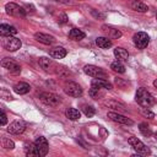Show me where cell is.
Instances as JSON below:
<instances>
[{
  "instance_id": "1",
  "label": "cell",
  "mask_w": 157,
  "mask_h": 157,
  "mask_svg": "<svg viewBox=\"0 0 157 157\" xmlns=\"http://www.w3.org/2000/svg\"><path fill=\"white\" fill-rule=\"evenodd\" d=\"M135 101L141 105V107H145V108H148L151 105L155 104V98L153 96L146 91L145 88H139L136 91V94H135Z\"/></svg>"
},
{
  "instance_id": "2",
  "label": "cell",
  "mask_w": 157,
  "mask_h": 157,
  "mask_svg": "<svg viewBox=\"0 0 157 157\" xmlns=\"http://www.w3.org/2000/svg\"><path fill=\"white\" fill-rule=\"evenodd\" d=\"M128 142H129V145L137 152V155H142V156H148V155H151V150H150L141 140H139L137 137L131 136V137L128 139Z\"/></svg>"
},
{
  "instance_id": "3",
  "label": "cell",
  "mask_w": 157,
  "mask_h": 157,
  "mask_svg": "<svg viewBox=\"0 0 157 157\" xmlns=\"http://www.w3.org/2000/svg\"><path fill=\"white\" fill-rule=\"evenodd\" d=\"M39 99H40L44 104H47V105H49V107H56V105H59L60 102H61L59 96H56V94H54V93H50V92H42V93L39 94Z\"/></svg>"
},
{
  "instance_id": "4",
  "label": "cell",
  "mask_w": 157,
  "mask_h": 157,
  "mask_svg": "<svg viewBox=\"0 0 157 157\" xmlns=\"http://www.w3.org/2000/svg\"><path fill=\"white\" fill-rule=\"evenodd\" d=\"M134 44L139 49H145L150 43V37L145 32H137L134 34Z\"/></svg>"
},
{
  "instance_id": "5",
  "label": "cell",
  "mask_w": 157,
  "mask_h": 157,
  "mask_svg": "<svg viewBox=\"0 0 157 157\" xmlns=\"http://www.w3.org/2000/svg\"><path fill=\"white\" fill-rule=\"evenodd\" d=\"M5 10H6L7 15H11V16H16V17H25L26 16V10L15 2L6 4Z\"/></svg>"
},
{
  "instance_id": "6",
  "label": "cell",
  "mask_w": 157,
  "mask_h": 157,
  "mask_svg": "<svg viewBox=\"0 0 157 157\" xmlns=\"http://www.w3.org/2000/svg\"><path fill=\"white\" fill-rule=\"evenodd\" d=\"M34 145H36V150H37V156L44 157L48 153L49 145H48V141H47L45 137H43V136L37 137L36 141H34Z\"/></svg>"
},
{
  "instance_id": "7",
  "label": "cell",
  "mask_w": 157,
  "mask_h": 157,
  "mask_svg": "<svg viewBox=\"0 0 157 157\" xmlns=\"http://www.w3.org/2000/svg\"><path fill=\"white\" fill-rule=\"evenodd\" d=\"M83 71L85 74L92 76V77H96V78H107V74L98 66L96 65H86L83 67Z\"/></svg>"
},
{
  "instance_id": "8",
  "label": "cell",
  "mask_w": 157,
  "mask_h": 157,
  "mask_svg": "<svg viewBox=\"0 0 157 157\" xmlns=\"http://www.w3.org/2000/svg\"><path fill=\"white\" fill-rule=\"evenodd\" d=\"M1 66H2L4 69L9 70L11 74H15V75H17V74L21 72V66H20L15 60H12V59H10V58H4V59L1 60Z\"/></svg>"
},
{
  "instance_id": "9",
  "label": "cell",
  "mask_w": 157,
  "mask_h": 157,
  "mask_svg": "<svg viewBox=\"0 0 157 157\" xmlns=\"http://www.w3.org/2000/svg\"><path fill=\"white\" fill-rule=\"evenodd\" d=\"M2 45H4V48H5L7 52H16L17 49L21 48L22 43H21V40H20L18 38L11 36V37H7V38L4 40Z\"/></svg>"
},
{
  "instance_id": "10",
  "label": "cell",
  "mask_w": 157,
  "mask_h": 157,
  "mask_svg": "<svg viewBox=\"0 0 157 157\" xmlns=\"http://www.w3.org/2000/svg\"><path fill=\"white\" fill-rule=\"evenodd\" d=\"M64 91L66 94H69L71 97H80L82 94V88L76 82H67L64 87Z\"/></svg>"
},
{
  "instance_id": "11",
  "label": "cell",
  "mask_w": 157,
  "mask_h": 157,
  "mask_svg": "<svg viewBox=\"0 0 157 157\" xmlns=\"http://www.w3.org/2000/svg\"><path fill=\"white\" fill-rule=\"evenodd\" d=\"M107 117H108L110 120H113V121H115V123H119V124H124V125H132V124H134V121H132L131 119H129V118H126L125 115H121V114H119V113H117V112H109V113L107 114Z\"/></svg>"
},
{
  "instance_id": "12",
  "label": "cell",
  "mask_w": 157,
  "mask_h": 157,
  "mask_svg": "<svg viewBox=\"0 0 157 157\" xmlns=\"http://www.w3.org/2000/svg\"><path fill=\"white\" fill-rule=\"evenodd\" d=\"M102 32L104 33V36L109 39H118L121 37V32L112 26H107V25H103L102 26Z\"/></svg>"
},
{
  "instance_id": "13",
  "label": "cell",
  "mask_w": 157,
  "mask_h": 157,
  "mask_svg": "<svg viewBox=\"0 0 157 157\" xmlns=\"http://www.w3.org/2000/svg\"><path fill=\"white\" fill-rule=\"evenodd\" d=\"M26 129V124L23 120H15L12 121L9 128H7V131L11 132V134H15V135H18V134H22Z\"/></svg>"
},
{
  "instance_id": "14",
  "label": "cell",
  "mask_w": 157,
  "mask_h": 157,
  "mask_svg": "<svg viewBox=\"0 0 157 157\" xmlns=\"http://www.w3.org/2000/svg\"><path fill=\"white\" fill-rule=\"evenodd\" d=\"M91 87H94V88H102V90H112L113 86L109 81H107L105 78H93L92 82H91Z\"/></svg>"
},
{
  "instance_id": "15",
  "label": "cell",
  "mask_w": 157,
  "mask_h": 157,
  "mask_svg": "<svg viewBox=\"0 0 157 157\" xmlns=\"http://www.w3.org/2000/svg\"><path fill=\"white\" fill-rule=\"evenodd\" d=\"M16 33H17V29L13 26H10L6 23H2L0 26V34L2 37H11V36H15Z\"/></svg>"
},
{
  "instance_id": "16",
  "label": "cell",
  "mask_w": 157,
  "mask_h": 157,
  "mask_svg": "<svg viewBox=\"0 0 157 157\" xmlns=\"http://www.w3.org/2000/svg\"><path fill=\"white\" fill-rule=\"evenodd\" d=\"M34 38H36L39 43H43V44H47V45H49V44H52V43L54 42V37H53V36H49V34L42 33V32H37V33L34 34Z\"/></svg>"
},
{
  "instance_id": "17",
  "label": "cell",
  "mask_w": 157,
  "mask_h": 157,
  "mask_svg": "<svg viewBox=\"0 0 157 157\" xmlns=\"http://www.w3.org/2000/svg\"><path fill=\"white\" fill-rule=\"evenodd\" d=\"M29 90H31V86L26 82H18L13 86V91L17 94H26V93L29 92Z\"/></svg>"
},
{
  "instance_id": "18",
  "label": "cell",
  "mask_w": 157,
  "mask_h": 157,
  "mask_svg": "<svg viewBox=\"0 0 157 157\" xmlns=\"http://www.w3.org/2000/svg\"><path fill=\"white\" fill-rule=\"evenodd\" d=\"M66 54H67V52L63 47H56V48H53L50 50V55L53 58H55V59H63V58L66 56Z\"/></svg>"
},
{
  "instance_id": "19",
  "label": "cell",
  "mask_w": 157,
  "mask_h": 157,
  "mask_svg": "<svg viewBox=\"0 0 157 157\" xmlns=\"http://www.w3.org/2000/svg\"><path fill=\"white\" fill-rule=\"evenodd\" d=\"M114 55L119 61H126L129 58V53L124 48H120V47H117L114 49Z\"/></svg>"
},
{
  "instance_id": "20",
  "label": "cell",
  "mask_w": 157,
  "mask_h": 157,
  "mask_svg": "<svg viewBox=\"0 0 157 157\" xmlns=\"http://www.w3.org/2000/svg\"><path fill=\"white\" fill-rule=\"evenodd\" d=\"M38 64H39V66H40V67H42L44 71H50V70L53 69V66H54L53 61H52L50 59L45 58V56H42V58H39V60H38Z\"/></svg>"
},
{
  "instance_id": "21",
  "label": "cell",
  "mask_w": 157,
  "mask_h": 157,
  "mask_svg": "<svg viewBox=\"0 0 157 157\" xmlns=\"http://www.w3.org/2000/svg\"><path fill=\"white\" fill-rule=\"evenodd\" d=\"M131 9H132L134 11H137V12H146V11L148 10L147 5L144 4V2L140 1V0H132V2H131Z\"/></svg>"
},
{
  "instance_id": "22",
  "label": "cell",
  "mask_w": 157,
  "mask_h": 157,
  "mask_svg": "<svg viewBox=\"0 0 157 157\" xmlns=\"http://www.w3.org/2000/svg\"><path fill=\"white\" fill-rule=\"evenodd\" d=\"M69 38L72 40H81L85 38V33L78 28H71L69 32Z\"/></svg>"
},
{
  "instance_id": "23",
  "label": "cell",
  "mask_w": 157,
  "mask_h": 157,
  "mask_svg": "<svg viewBox=\"0 0 157 157\" xmlns=\"http://www.w3.org/2000/svg\"><path fill=\"white\" fill-rule=\"evenodd\" d=\"M96 44L102 49H108V48L112 47V40L107 37H97L96 38Z\"/></svg>"
},
{
  "instance_id": "24",
  "label": "cell",
  "mask_w": 157,
  "mask_h": 157,
  "mask_svg": "<svg viewBox=\"0 0 157 157\" xmlns=\"http://www.w3.org/2000/svg\"><path fill=\"white\" fill-rule=\"evenodd\" d=\"M65 115L66 118H69L70 120H78L81 118V113L80 110L75 109V108H67L66 112H65Z\"/></svg>"
},
{
  "instance_id": "25",
  "label": "cell",
  "mask_w": 157,
  "mask_h": 157,
  "mask_svg": "<svg viewBox=\"0 0 157 157\" xmlns=\"http://www.w3.org/2000/svg\"><path fill=\"white\" fill-rule=\"evenodd\" d=\"M25 153L27 156H37V150L34 142H26L25 144Z\"/></svg>"
},
{
  "instance_id": "26",
  "label": "cell",
  "mask_w": 157,
  "mask_h": 157,
  "mask_svg": "<svg viewBox=\"0 0 157 157\" xmlns=\"http://www.w3.org/2000/svg\"><path fill=\"white\" fill-rule=\"evenodd\" d=\"M105 105L112 109H115V110H125L126 109L123 103L117 102V101H108V102H105Z\"/></svg>"
},
{
  "instance_id": "27",
  "label": "cell",
  "mask_w": 157,
  "mask_h": 157,
  "mask_svg": "<svg viewBox=\"0 0 157 157\" xmlns=\"http://www.w3.org/2000/svg\"><path fill=\"white\" fill-rule=\"evenodd\" d=\"M110 69L114 70V71H117V72H119V74L125 72V66H124V65L121 64V61H119V60L113 61V63L110 64Z\"/></svg>"
},
{
  "instance_id": "28",
  "label": "cell",
  "mask_w": 157,
  "mask_h": 157,
  "mask_svg": "<svg viewBox=\"0 0 157 157\" xmlns=\"http://www.w3.org/2000/svg\"><path fill=\"white\" fill-rule=\"evenodd\" d=\"M139 130H140V132H141L144 136H146V137H148V136L152 135V130H151V128H150L146 123H141V124L139 125Z\"/></svg>"
},
{
  "instance_id": "29",
  "label": "cell",
  "mask_w": 157,
  "mask_h": 157,
  "mask_svg": "<svg viewBox=\"0 0 157 157\" xmlns=\"http://www.w3.org/2000/svg\"><path fill=\"white\" fill-rule=\"evenodd\" d=\"M88 94L94 98V99H98L99 97H103L104 93L102 92V88H94V87H91V90L88 91Z\"/></svg>"
},
{
  "instance_id": "30",
  "label": "cell",
  "mask_w": 157,
  "mask_h": 157,
  "mask_svg": "<svg viewBox=\"0 0 157 157\" xmlns=\"http://www.w3.org/2000/svg\"><path fill=\"white\" fill-rule=\"evenodd\" d=\"M82 112H83V114L87 117V118H91V117H93L94 115V108L92 107V105H83V108H82Z\"/></svg>"
},
{
  "instance_id": "31",
  "label": "cell",
  "mask_w": 157,
  "mask_h": 157,
  "mask_svg": "<svg viewBox=\"0 0 157 157\" xmlns=\"http://www.w3.org/2000/svg\"><path fill=\"white\" fill-rule=\"evenodd\" d=\"M2 147L6 150H12L15 147V144L12 140H10L7 137H2Z\"/></svg>"
},
{
  "instance_id": "32",
  "label": "cell",
  "mask_w": 157,
  "mask_h": 157,
  "mask_svg": "<svg viewBox=\"0 0 157 157\" xmlns=\"http://www.w3.org/2000/svg\"><path fill=\"white\" fill-rule=\"evenodd\" d=\"M141 113H142L146 118H150V119H153V118H155V113H152L150 109H147V108H145V107L141 109Z\"/></svg>"
},
{
  "instance_id": "33",
  "label": "cell",
  "mask_w": 157,
  "mask_h": 157,
  "mask_svg": "<svg viewBox=\"0 0 157 157\" xmlns=\"http://www.w3.org/2000/svg\"><path fill=\"white\" fill-rule=\"evenodd\" d=\"M67 22V16L65 15V13H61L59 17H58V23L59 25H64V23H66Z\"/></svg>"
},
{
  "instance_id": "34",
  "label": "cell",
  "mask_w": 157,
  "mask_h": 157,
  "mask_svg": "<svg viewBox=\"0 0 157 157\" xmlns=\"http://www.w3.org/2000/svg\"><path fill=\"white\" fill-rule=\"evenodd\" d=\"M115 85L119 86L120 88H125V86L128 85V82L124 81V80H121V78H115Z\"/></svg>"
},
{
  "instance_id": "35",
  "label": "cell",
  "mask_w": 157,
  "mask_h": 157,
  "mask_svg": "<svg viewBox=\"0 0 157 157\" xmlns=\"http://www.w3.org/2000/svg\"><path fill=\"white\" fill-rule=\"evenodd\" d=\"M6 121H7V117H6L5 112L2 110V112H1V114H0V124H1V125H5V124H6Z\"/></svg>"
},
{
  "instance_id": "36",
  "label": "cell",
  "mask_w": 157,
  "mask_h": 157,
  "mask_svg": "<svg viewBox=\"0 0 157 157\" xmlns=\"http://www.w3.org/2000/svg\"><path fill=\"white\" fill-rule=\"evenodd\" d=\"M92 15H93L96 18H98V17H101V18H104V13H101V12H98V13H97L94 10H92Z\"/></svg>"
},
{
  "instance_id": "37",
  "label": "cell",
  "mask_w": 157,
  "mask_h": 157,
  "mask_svg": "<svg viewBox=\"0 0 157 157\" xmlns=\"http://www.w3.org/2000/svg\"><path fill=\"white\" fill-rule=\"evenodd\" d=\"M56 2H60V4H70V0H55Z\"/></svg>"
},
{
  "instance_id": "38",
  "label": "cell",
  "mask_w": 157,
  "mask_h": 157,
  "mask_svg": "<svg viewBox=\"0 0 157 157\" xmlns=\"http://www.w3.org/2000/svg\"><path fill=\"white\" fill-rule=\"evenodd\" d=\"M153 86H155V87H156V88H157V78H156V80H155V81H153Z\"/></svg>"
},
{
  "instance_id": "39",
  "label": "cell",
  "mask_w": 157,
  "mask_h": 157,
  "mask_svg": "<svg viewBox=\"0 0 157 157\" xmlns=\"http://www.w3.org/2000/svg\"><path fill=\"white\" fill-rule=\"evenodd\" d=\"M153 137H155V140H156V141H157V131H156V132H155V134H153Z\"/></svg>"
},
{
  "instance_id": "40",
  "label": "cell",
  "mask_w": 157,
  "mask_h": 157,
  "mask_svg": "<svg viewBox=\"0 0 157 157\" xmlns=\"http://www.w3.org/2000/svg\"><path fill=\"white\" fill-rule=\"evenodd\" d=\"M156 20H157V13H156Z\"/></svg>"
}]
</instances>
